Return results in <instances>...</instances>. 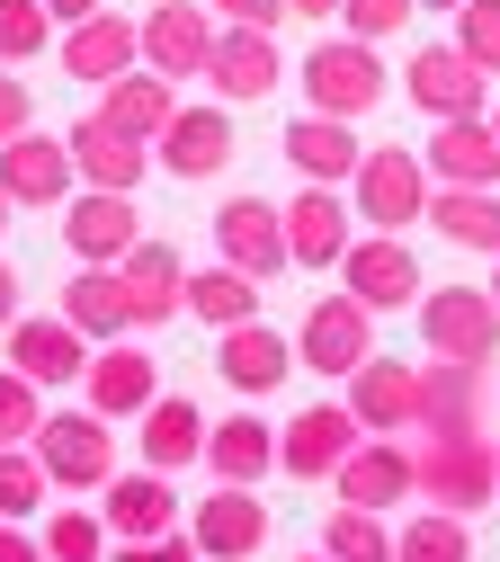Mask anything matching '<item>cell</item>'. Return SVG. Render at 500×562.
<instances>
[{"instance_id":"obj_48","label":"cell","mask_w":500,"mask_h":562,"mask_svg":"<svg viewBox=\"0 0 500 562\" xmlns=\"http://www.w3.org/2000/svg\"><path fill=\"white\" fill-rule=\"evenodd\" d=\"M10 322H19V268L0 259V330H10Z\"/></svg>"},{"instance_id":"obj_50","label":"cell","mask_w":500,"mask_h":562,"mask_svg":"<svg viewBox=\"0 0 500 562\" xmlns=\"http://www.w3.org/2000/svg\"><path fill=\"white\" fill-rule=\"evenodd\" d=\"M296 19H340V0H286Z\"/></svg>"},{"instance_id":"obj_38","label":"cell","mask_w":500,"mask_h":562,"mask_svg":"<svg viewBox=\"0 0 500 562\" xmlns=\"http://www.w3.org/2000/svg\"><path fill=\"white\" fill-rule=\"evenodd\" d=\"M36 536H45V562H108V544H116L99 509H71V501H63Z\"/></svg>"},{"instance_id":"obj_42","label":"cell","mask_w":500,"mask_h":562,"mask_svg":"<svg viewBox=\"0 0 500 562\" xmlns=\"http://www.w3.org/2000/svg\"><path fill=\"white\" fill-rule=\"evenodd\" d=\"M45 419V384H27L19 367H0V447H27Z\"/></svg>"},{"instance_id":"obj_47","label":"cell","mask_w":500,"mask_h":562,"mask_svg":"<svg viewBox=\"0 0 500 562\" xmlns=\"http://www.w3.org/2000/svg\"><path fill=\"white\" fill-rule=\"evenodd\" d=\"M0 562H45V536H27L19 518H0Z\"/></svg>"},{"instance_id":"obj_35","label":"cell","mask_w":500,"mask_h":562,"mask_svg":"<svg viewBox=\"0 0 500 562\" xmlns=\"http://www.w3.org/2000/svg\"><path fill=\"white\" fill-rule=\"evenodd\" d=\"M170 108H179V81H162L153 63H134V72H116V81L99 90V116H108V125H125V134H143V144H153V134L170 125Z\"/></svg>"},{"instance_id":"obj_16","label":"cell","mask_w":500,"mask_h":562,"mask_svg":"<svg viewBox=\"0 0 500 562\" xmlns=\"http://www.w3.org/2000/svg\"><path fill=\"white\" fill-rule=\"evenodd\" d=\"M340 402L357 411V429H367V438H402V429H420V367L367 358V367L340 384Z\"/></svg>"},{"instance_id":"obj_14","label":"cell","mask_w":500,"mask_h":562,"mask_svg":"<svg viewBox=\"0 0 500 562\" xmlns=\"http://www.w3.org/2000/svg\"><path fill=\"white\" fill-rule=\"evenodd\" d=\"M357 438L367 429H357L348 402H304L296 419H286V438H277V464H286V482H331Z\"/></svg>"},{"instance_id":"obj_36","label":"cell","mask_w":500,"mask_h":562,"mask_svg":"<svg viewBox=\"0 0 500 562\" xmlns=\"http://www.w3.org/2000/svg\"><path fill=\"white\" fill-rule=\"evenodd\" d=\"M393 562H474V527L456 509H429L420 501V518L393 527Z\"/></svg>"},{"instance_id":"obj_53","label":"cell","mask_w":500,"mask_h":562,"mask_svg":"<svg viewBox=\"0 0 500 562\" xmlns=\"http://www.w3.org/2000/svg\"><path fill=\"white\" fill-rule=\"evenodd\" d=\"M491 304H500V268H491Z\"/></svg>"},{"instance_id":"obj_45","label":"cell","mask_w":500,"mask_h":562,"mask_svg":"<svg viewBox=\"0 0 500 562\" xmlns=\"http://www.w3.org/2000/svg\"><path fill=\"white\" fill-rule=\"evenodd\" d=\"M36 125V99H27V81L10 72V63H0V144H10V134H27Z\"/></svg>"},{"instance_id":"obj_37","label":"cell","mask_w":500,"mask_h":562,"mask_svg":"<svg viewBox=\"0 0 500 562\" xmlns=\"http://www.w3.org/2000/svg\"><path fill=\"white\" fill-rule=\"evenodd\" d=\"M322 553H331V562H393V518L340 501V509L322 518Z\"/></svg>"},{"instance_id":"obj_2","label":"cell","mask_w":500,"mask_h":562,"mask_svg":"<svg viewBox=\"0 0 500 562\" xmlns=\"http://www.w3.org/2000/svg\"><path fill=\"white\" fill-rule=\"evenodd\" d=\"M296 81H304L313 116H348V125L367 116V108H385V90H393V72L376 63V45H367V36H348V27L322 36V45L304 54V72H296Z\"/></svg>"},{"instance_id":"obj_18","label":"cell","mask_w":500,"mask_h":562,"mask_svg":"<svg viewBox=\"0 0 500 562\" xmlns=\"http://www.w3.org/2000/svg\"><path fill=\"white\" fill-rule=\"evenodd\" d=\"M162 393V367L143 358V339L125 330V339H108V348H90V375H81V402L99 411V419H143V402Z\"/></svg>"},{"instance_id":"obj_24","label":"cell","mask_w":500,"mask_h":562,"mask_svg":"<svg viewBox=\"0 0 500 562\" xmlns=\"http://www.w3.org/2000/svg\"><path fill=\"white\" fill-rule=\"evenodd\" d=\"M71 170H81V188L134 196L143 170H153V144H143V134H125V125H108V116H81V125H71Z\"/></svg>"},{"instance_id":"obj_44","label":"cell","mask_w":500,"mask_h":562,"mask_svg":"<svg viewBox=\"0 0 500 562\" xmlns=\"http://www.w3.org/2000/svg\"><path fill=\"white\" fill-rule=\"evenodd\" d=\"M108 562H205V553H197L188 527H162V536H116Z\"/></svg>"},{"instance_id":"obj_34","label":"cell","mask_w":500,"mask_h":562,"mask_svg":"<svg viewBox=\"0 0 500 562\" xmlns=\"http://www.w3.org/2000/svg\"><path fill=\"white\" fill-rule=\"evenodd\" d=\"M188 313H197L205 330H242V322H259V277L233 268V259L188 268Z\"/></svg>"},{"instance_id":"obj_8","label":"cell","mask_w":500,"mask_h":562,"mask_svg":"<svg viewBox=\"0 0 500 562\" xmlns=\"http://www.w3.org/2000/svg\"><path fill=\"white\" fill-rule=\"evenodd\" d=\"M331 277H340L367 313H411V304H420V259H411L402 233H357Z\"/></svg>"},{"instance_id":"obj_4","label":"cell","mask_w":500,"mask_h":562,"mask_svg":"<svg viewBox=\"0 0 500 562\" xmlns=\"http://www.w3.org/2000/svg\"><path fill=\"white\" fill-rule=\"evenodd\" d=\"M411 313H420V358H465V367L500 358V304H491V286H429Z\"/></svg>"},{"instance_id":"obj_17","label":"cell","mask_w":500,"mask_h":562,"mask_svg":"<svg viewBox=\"0 0 500 562\" xmlns=\"http://www.w3.org/2000/svg\"><path fill=\"white\" fill-rule=\"evenodd\" d=\"M71 134H10V144H0V196L10 205H63L71 196Z\"/></svg>"},{"instance_id":"obj_10","label":"cell","mask_w":500,"mask_h":562,"mask_svg":"<svg viewBox=\"0 0 500 562\" xmlns=\"http://www.w3.org/2000/svg\"><path fill=\"white\" fill-rule=\"evenodd\" d=\"M63 205H71V215H63V250H71V268H116V259L143 241L134 196H116V188H71Z\"/></svg>"},{"instance_id":"obj_21","label":"cell","mask_w":500,"mask_h":562,"mask_svg":"<svg viewBox=\"0 0 500 562\" xmlns=\"http://www.w3.org/2000/svg\"><path fill=\"white\" fill-rule=\"evenodd\" d=\"M10 367H19L27 384H45V393H54V384H81V375H90V339L71 330L63 313H19V322H10Z\"/></svg>"},{"instance_id":"obj_25","label":"cell","mask_w":500,"mask_h":562,"mask_svg":"<svg viewBox=\"0 0 500 562\" xmlns=\"http://www.w3.org/2000/svg\"><path fill=\"white\" fill-rule=\"evenodd\" d=\"M286 367H296V348H286V330H268V322L214 330V375H224V384H233L242 402L277 393V384H286Z\"/></svg>"},{"instance_id":"obj_3","label":"cell","mask_w":500,"mask_h":562,"mask_svg":"<svg viewBox=\"0 0 500 562\" xmlns=\"http://www.w3.org/2000/svg\"><path fill=\"white\" fill-rule=\"evenodd\" d=\"M27 447H36V464H45L54 491H108V473H116V419H99L90 402H81V411L63 402V411L36 419Z\"/></svg>"},{"instance_id":"obj_5","label":"cell","mask_w":500,"mask_h":562,"mask_svg":"<svg viewBox=\"0 0 500 562\" xmlns=\"http://www.w3.org/2000/svg\"><path fill=\"white\" fill-rule=\"evenodd\" d=\"M357 215H367L376 233H411V224H429V161L411 153V144H376L367 161H357Z\"/></svg>"},{"instance_id":"obj_1","label":"cell","mask_w":500,"mask_h":562,"mask_svg":"<svg viewBox=\"0 0 500 562\" xmlns=\"http://www.w3.org/2000/svg\"><path fill=\"white\" fill-rule=\"evenodd\" d=\"M411 456H420V501H429V509L474 518V509L500 501V447H491L482 429H429Z\"/></svg>"},{"instance_id":"obj_30","label":"cell","mask_w":500,"mask_h":562,"mask_svg":"<svg viewBox=\"0 0 500 562\" xmlns=\"http://www.w3.org/2000/svg\"><path fill=\"white\" fill-rule=\"evenodd\" d=\"M71 330H81L90 348H108V339H125L134 330V304H125V277L116 268H71V286H63V304H54Z\"/></svg>"},{"instance_id":"obj_39","label":"cell","mask_w":500,"mask_h":562,"mask_svg":"<svg viewBox=\"0 0 500 562\" xmlns=\"http://www.w3.org/2000/svg\"><path fill=\"white\" fill-rule=\"evenodd\" d=\"M54 501V482H45V464H36V447H0V518H36Z\"/></svg>"},{"instance_id":"obj_33","label":"cell","mask_w":500,"mask_h":562,"mask_svg":"<svg viewBox=\"0 0 500 562\" xmlns=\"http://www.w3.org/2000/svg\"><path fill=\"white\" fill-rule=\"evenodd\" d=\"M429 233L500 259V188H429Z\"/></svg>"},{"instance_id":"obj_13","label":"cell","mask_w":500,"mask_h":562,"mask_svg":"<svg viewBox=\"0 0 500 562\" xmlns=\"http://www.w3.org/2000/svg\"><path fill=\"white\" fill-rule=\"evenodd\" d=\"M286 81V54H277V27H214V63H205V90L224 108H251Z\"/></svg>"},{"instance_id":"obj_46","label":"cell","mask_w":500,"mask_h":562,"mask_svg":"<svg viewBox=\"0 0 500 562\" xmlns=\"http://www.w3.org/2000/svg\"><path fill=\"white\" fill-rule=\"evenodd\" d=\"M214 19H224V27H277L286 0H214Z\"/></svg>"},{"instance_id":"obj_43","label":"cell","mask_w":500,"mask_h":562,"mask_svg":"<svg viewBox=\"0 0 500 562\" xmlns=\"http://www.w3.org/2000/svg\"><path fill=\"white\" fill-rule=\"evenodd\" d=\"M411 10H420V0H340V19H348V36H367V45L402 36V27H411Z\"/></svg>"},{"instance_id":"obj_26","label":"cell","mask_w":500,"mask_h":562,"mask_svg":"<svg viewBox=\"0 0 500 562\" xmlns=\"http://www.w3.org/2000/svg\"><path fill=\"white\" fill-rule=\"evenodd\" d=\"M99 518H108V536H162V527H188V509H179L170 473H153V464H134V473L116 464V473H108Z\"/></svg>"},{"instance_id":"obj_9","label":"cell","mask_w":500,"mask_h":562,"mask_svg":"<svg viewBox=\"0 0 500 562\" xmlns=\"http://www.w3.org/2000/svg\"><path fill=\"white\" fill-rule=\"evenodd\" d=\"M331 491L348 509H402V501H420V456L402 447V438H357L348 456H340V473H331Z\"/></svg>"},{"instance_id":"obj_22","label":"cell","mask_w":500,"mask_h":562,"mask_svg":"<svg viewBox=\"0 0 500 562\" xmlns=\"http://www.w3.org/2000/svg\"><path fill=\"white\" fill-rule=\"evenodd\" d=\"M214 259H233V268H251L259 286L286 268V215L268 196H224L214 205Z\"/></svg>"},{"instance_id":"obj_7","label":"cell","mask_w":500,"mask_h":562,"mask_svg":"<svg viewBox=\"0 0 500 562\" xmlns=\"http://www.w3.org/2000/svg\"><path fill=\"white\" fill-rule=\"evenodd\" d=\"M402 99L429 116V125H456V116H491V72H474V63L456 45H420L402 63Z\"/></svg>"},{"instance_id":"obj_49","label":"cell","mask_w":500,"mask_h":562,"mask_svg":"<svg viewBox=\"0 0 500 562\" xmlns=\"http://www.w3.org/2000/svg\"><path fill=\"white\" fill-rule=\"evenodd\" d=\"M90 10H99V0H45V19H54V27H81Z\"/></svg>"},{"instance_id":"obj_52","label":"cell","mask_w":500,"mask_h":562,"mask_svg":"<svg viewBox=\"0 0 500 562\" xmlns=\"http://www.w3.org/2000/svg\"><path fill=\"white\" fill-rule=\"evenodd\" d=\"M0 233H10V196H0Z\"/></svg>"},{"instance_id":"obj_27","label":"cell","mask_w":500,"mask_h":562,"mask_svg":"<svg viewBox=\"0 0 500 562\" xmlns=\"http://www.w3.org/2000/svg\"><path fill=\"white\" fill-rule=\"evenodd\" d=\"M491 419V367L429 358L420 367V429H482Z\"/></svg>"},{"instance_id":"obj_19","label":"cell","mask_w":500,"mask_h":562,"mask_svg":"<svg viewBox=\"0 0 500 562\" xmlns=\"http://www.w3.org/2000/svg\"><path fill=\"white\" fill-rule=\"evenodd\" d=\"M116 277H125L134 330H162V322H179V313H188V259H179L170 241H153V233H143V241L116 259Z\"/></svg>"},{"instance_id":"obj_31","label":"cell","mask_w":500,"mask_h":562,"mask_svg":"<svg viewBox=\"0 0 500 562\" xmlns=\"http://www.w3.org/2000/svg\"><path fill=\"white\" fill-rule=\"evenodd\" d=\"M205 473L214 482H268L277 473V429H268V419L259 411H233V419H214V429H205Z\"/></svg>"},{"instance_id":"obj_11","label":"cell","mask_w":500,"mask_h":562,"mask_svg":"<svg viewBox=\"0 0 500 562\" xmlns=\"http://www.w3.org/2000/svg\"><path fill=\"white\" fill-rule=\"evenodd\" d=\"M188 536H197L205 562H251L268 544V501L251 482H214L205 501H188Z\"/></svg>"},{"instance_id":"obj_15","label":"cell","mask_w":500,"mask_h":562,"mask_svg":"<svg viewBox=\"0 0 500 562\" xmlns=\"http://www.w3.org/2000/svg\"><path fill=\"white\" fill-rule=\"evenodd\" d=\"M153 161L170 170V179H214L233 161V116H224V99H205V108H170V125L153 134Z\"/></svg>"},{"instance_id":"obj_29","label":"cell","mask_w":500,"mask_h":562,"mask_svg":"<svg viewBox=\"0 0 500 562\" xmlns=\"http://www.w3.org/2000/svg\"><path fill=\"white\" fill-rule=\"evenodd\" d=\"M286 161H296L313 188H348L367 153H357V125H348V116H313V108H304L296 125H286Z\"/></svg>"},{"instance_id":"obj_40","label":"cell","mask_w":500,"mask_h":562,"mask_svg":"<svg viewBox=\"0 0 500 562\" xmlns=\"http://www.w3.org/2000/svg\"><path fill=\"white\" fill-rule=\"evenodd\" d=\"M45 45H54L45 0H0V63H36Z\"/></svg>"},{"instance_id":"obj_54","label":"cell","mask_w":500,"mask_h":562,"mask_svg":"<svg viewBox=\"0 0 500 562\" xmlns=\"http://www.w3.org/2000/svg\"><path fill=\"white\" fill-rule=\"evenodd\" d=\"M304 562H331V553H322V544H313V553H304Z\"/></svg>"},{"instance_id":"obj_51","label":"cell","mask_w":500,"mask_h":562,"mask_svg":"<svg viewBox=\"0 0 500 562\" xmlns=\"http://www.w3.org/2000/svg\"><path fill=\"white\" fill-rule=\"evenodd\" d=\"M420 10H447V19H456V10H465V0H420Z\"/></svg>"},{"instance_id":"obj_41","label":"cell","mask_w":500,"mask_h":562,"mask_svg":"<svg viewBox=\"0 0 500 562\" xmlns=\"http://www.w3.org/2000/svg\"><path fill=\"white\" fill-rule=\"evenodd\" d=\"M456 54L474 63V72L500 81V0H465V10H456Z\"/></svg>"},{"instance_id":"obj_12","label":"cell","mask_w":500,"mask_h":562,"mask_svg":"<svg viewBox=\"0 0 500 562\" xmlns=\"http://www.w3.org/2000/svg\"><path fill=\"white\" fill-rule=\"evenodd\" d=\"M143 63H153L162 81H205L214 10H205V0H153V10H143Z\"/></svg>"},{"instance_id":"obj_32","label":"cell","mask_w":500,"mask_h":562,"mask_svg":"<svg viewBox=\"0 0 500 562\" xmlns=\"http://www.w3.org/2000/svg\"><path fill=\"white\" fill-rule=\"evenodd\" d=\"M143 464L153 473H179V464H205V411L197 402H179V393H153L143 402Z\"/></svg>"},{"instance_id":"obj_23","label":"cell","mask_w":500,"mask_h":562,"mask_svg":"<svg viewBox=\"0 0 500 562\" xmlns=\"http://www.w3.org/2000/svg\"><path fill=\"white\" fill-rule=\"evenodd\" d=\"M143 63V19H116V10H90L81 27H63V72L108 90L116 72H134Z\"/></svg>"},{"instance_id":"obj_28","label":"cell","mask_w":500,"mask_h":562,"mask_svg":"<svg viewBox=\"0 0 500 562\" xmlns=\"http://www.w3.org/2000/svg\"><path fill=\"white\" fill-rule=\"evenodd\" d=\"M429 188H500V134L491 116H456L429 134Z\"/></svg>"},{"instance_id":"obj_6","label":"cell","mask_w":500,"mask_h":562,"mask_svg":"<svg viewBox=\"0 0 500 562\" xmlns=\"http://www.w3.org/2000/svg\"><path fill=\"white\" fill-rule=\"evenodd\" d=\"M367 358H376V313L357 304L348 286H340V295H322V304L304 313V330H296V367H313V375L348 384Z\"/></svg>"},{"instance_id":"obj_55","label":"cell","mask_w":500,"mask_h":562,"mask_svg":"<svg viewBox=\"0 0 500 562\" xmlns=\"http://www.w3.org/2000/svg\"><path fill=\"white\" fill-rule=\"evenodd\" d=\"M491 134H500V108H491Z\"/></svg>"},{"instance_id":"obj_20","label":"cell","mask_w":500,"mask_h":562,"mask_svg":"<svg viewBox=\"0 0 500 562\" xmlns=\"http://www.w3.org/2000/svg\"><path fill=\"white\" fill-rule=\"evenodd\" d=\"M286 215V268H340V250L357 241V224H348V205H340V188H296L277 205Z\"/></svg>"}]
</instances>
